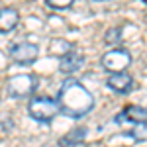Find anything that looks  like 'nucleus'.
<instances>
[{
	"label": "nucleus",
	"mask_w": 147,
	"mask_h": 147,
	"mask_svg": "<svg viewBox=\"0 0 147 147\" xmlns=\"http://www.w3.org/2000/svg\"><path fill=\"white\" fill-rule=\"evenodd\" d=\"M59 112H63L69 118H82L94 108V96L86 90V86L75 79H69L63 82L57 96Z\"/></svg>",
	"instance_id": "nucleus-1"
},
{
	"label": "nucleus",
	"mask_w": 147,
	"mask_h": 147,
	"mask_svg": "<svg viewBox=\"0 0 147 147\" xmlns=\"http://www.w3.org/2000/svg\"><path fill=\"white\" fill-rule=\"evenodd\" d=\"M28 112L34 118L35 122H41V124H47L59 114V104L51 98H45V96H39V98H32L30 104H28Z\"/></svg>",
	"instance_id": "nucleus-2"
},
{
	"label": "nucleus",
	"mask_w": 147,
	"mask_h": 147,
	"mask_svg": "<svg viewBox=\"0 0 147 147\" xmlns=\"http://www.w3.org/2000/svg\"><path fill=\"white\" fill-rule=\"evenodd\" d=\"M37 88V77L34 75H16L8 80V94L12 98L32 96Z\"/></svg>",
	"instance_id": "nucleus-3"
},
{
	"label": "nucleus",
	"mask_w": 147,
	"mask_h": 147,
	"mask_svg": "<svg viewBox=\"0 0 147 147\" xmlns=\"http://www.w3.org/2000/svg\"><path fill=\"white\" fill-rule=\"evenodd\" d=\"M131 63V55L125 49H112L102 57V67L108 73H124Z\"/></svg>",
	"instance_id": "nucleus-4"
},
{
	"label": "nucleus",
	"mask_w": 147,
	"mask_h": 147,
	"mask_svg": "<svg viewBox=\"0 0 147 147\" xmlns=\"http://www.w3.org/2000/svg\"><path fill=\"white\" fill-rule=\"evenodd\" d=\"M106 86L110 90L118 92V94H127V92H131V88H134V79L125 71L124 73H110V77L106 80Z\"/></svg>",
	"instance_id": "nucleus-5"
},
{
	"label": "nucleus",
	"mask_w": 147,
	"mask_h": 147,
	"mask_svg": "<svg viewBox=\"0 0 147 147\" xmlns=\"http://www.w3.org/2000/svg\"><path fill=\"white\" fill-rule=\"evenodd\" d=\"M37 53H39V49L34 43H18V45L12 47V51H10L12 59L16 63H22V65H28V63L35 61L37 59Z\"/></svg>",
	"instance_id": "nucleus-6"
},
{
	"label": "nucleus",
	"mask_w": 147,
	"mask_h": 147,
	"mask_svg": "<svg viewBox=\"0 0 147 147\" xmlns=\"http://www.w3.org/2000/svg\"><path fill=\"white\" fill-rule=\"evenodd\" d=\"M82 65H84V55L82 53H79V51H67L65 55L61 57V61H59V71L65 73V75H71V73L79 71Z\"/></svg>",
	"instance_id": "nucleus-7"
},
{
	"label": "nucleus",
	"mask_w": 147,
	"mask_h": 147,
	"mask_svg": "<svg viewBox=\"0 0 147 147\" xmlns=\"http://www.w3.org/2000/svg\"><path fill=\"white\" fill-rule=\"evenodd\" d=\"M20 22V16L14 8H2L0 10V34L12 32Z\"/></svg>",
	"instance_id": "nucleus-8"
},
{
	"label": "nucleus",
	"mask_w": 147,
	"mask_h": 147,
	"mask_svg": "<svg viewBox=\"0 0 147 147\" xmlns=\"http://www.w3.org/2000/svg\"><path fill=\"white\" fill-rule=\"evenodd\" d=\"M147 120V110L145 108H139V106H127L124 112L118 114L116 122L118 124H124V122H143Z\"/></svg>",
	"instance_id": "nucleus-9"
},
{
	"label": "nucleus",
	"mask_w": 147,
	"mask_h": 147,
	"mask_svg": "<svg viewBox=\"0 0 147 147\" xmlns=\"http://www.w3.org/2000/svg\"><path fill=\"white\" fill-rule=\"evenodd\" d=\"M84 137H86V129L84 127H75V129L67 131V136H63L59 139V145L61 147H75V145H79V143H82Z\"/></svg>",
	"instance_id": "nucleus-10"
},
{
	"label": "nucleus",
	"mask_w": 147,
	"mask_h": 147,
	"mask_svg": "<svg viewBox=\"0 0 147 147\" xmlns=\"http://www.w3.org/2000/svg\"><path fill=\"white\" fill-rule=\"evenodd\" d=\"M129 136L136 141H147V120L143 122H136V125L129 129Z\"/></svg>",
	"instance_id": "nucleus-11"
},
{
	"label": "nucleus",
	"mask_w": 147,
	"mask_h": 147,
	"mask_svg": "<svg viewBox=\"0 0 147 147\" xmlns=\"http://www.w3.org/2000/svg\"><path fill=\"white\" fill-rule=\"evenodd\" d=\"M75 0H45V4L51 8V10H67L73 6Z\"/></svg>",
	"instance_id": "nucleus-12"
},
{
	"label": "nucleus",
	"mask_w": 147,
	"mask_h": 147,
	"mask_svg": "<svg viewBox=\"0 0 147 147\" xmlns=\"http://www.w3.org/2000/svg\"><path fill=\"white\" fill-rule=\"evenodd\" d=\"M106 41L108 43H120L122 41V30L120 28H112L106 32Z\"/></svg>",
	"instance_id": "nucleus-13"
}]
</instances>
